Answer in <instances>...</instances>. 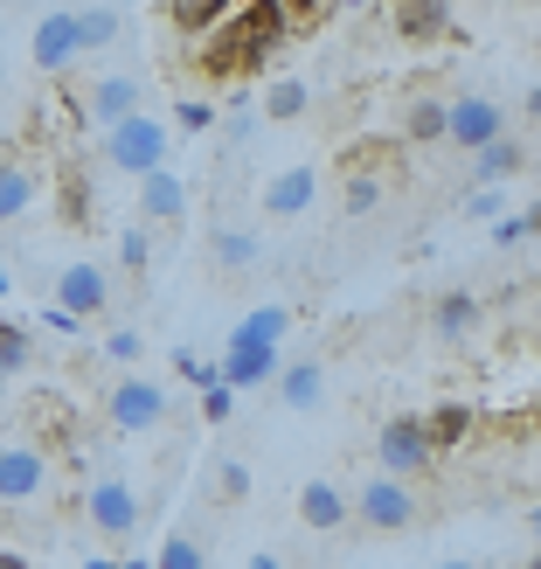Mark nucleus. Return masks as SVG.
I'll use <instances>...</instances> for the list:
<instances>
[{
	"instance_id": "nucleus-5",
	"label": "nucleus",
	"mask_w": 541,
	"mask_h": 569,
	"mask_svg": "<svg viewBox=\"0 0 541 569\" xmlns=\"http://www.w3.org/2000/svg\"><path fill=\"white\" fill-rule=\"evenodd\" d=\"M83 521L98 535H111V542H126V535H139V493L119 472H104V479H91V493H83Z\"/></svg>"
},
{
	"instance_id": "nucleus-34",
	"label": "nucleus",
	"mask_w": 541,
	"mask_h": 569,
	"mask_svg": "<svg viewBox=\"0 0 541 569\" xmlns=\"http://www.w3.org/2000/svg\"><path fill=\"white\" fill-rule=\"evenodd\" d=\"M174 368H181V376H188L194 389H216V382H222V376H216V361H202L194 348H181V355H174Z\"/></svg>"
},
{
	"instance_id": "nucleus-2",
	"label": "nucleus",
	"mask_w": 541,
	"mask_h": 569,
	"mask_svg": "<svg viewBox=\"0 0 541 569\" xmlns=\"http://www.w3.org/2000/svg\"><path fill=\"white\" fill-rule=\"evenodd\" d=\"M348 515H361V528H375V535H403L417 528V487L410 479H361V493H348Z\"/></svg>"
},
{
	"instance_id": "nucleus-19",
	"label": "nucleus",
	"mask_w": 541,
	"mask_h": 569,
	"mask_svg": "<svg viewBox=\"0 0 541 569\" xmlns=\"http://www.w3.org/2000/svg\"><path fill=\"white\" fill-rule=\"evenodd\" d=\"M472 403H438V410H423V438H431V451L444 459V451H459L472 438Z\"/></svg>"
},
{
	"instance_id": "nucleus-12",
	"label": "nucleus",
	"mask_w": 541,
	"mask_h": 569,
	"mask_svg": "<svg viewBox=\"0 0 541 569\" xmlns=\"http://www.w3.org/2000/svg\"><path fill=\"white\" fill-rule=\"evenodd\" d=\"M389 21L403 42H444L451 36V0H389Z\"/></svg>"
},
{
	"instance_id": "nucleus-25",
	"label": "nucleus",
	"mask_w": 541,
	"mask_h": 569,
	"mask_svg": "<svg viewBox=\"0 0 541 569\" xmlns=\"http://www.w3.org/2000/svg\"><path fill=\"white\" fill-rule=\"evenodd\" d=\"M258 258H264V243L250 237V230H216V264L222 271H250Z\"/></svg>"
},
{
	"instance_id": "nucleus-27",
	"label": "nucleus",
	"mask_w": 541,
	"mask_h": 569,
	"mask_svg": "<svg viewBox=\"0 0 541 569\" xmlns=\"http://www.w3.org/2000/svg\"><path fill=\"white\" fill-rule=\"evenodd\" d=\"M382 194H389V181H375V174H361V167H354V174H348V194H340V209H348V216H375Z\"/></svg>"
},
{
	"instance_id": "nucleus-39",
	"label": "nucleus",
	"mask_w": 541,
	"mask_h": 569,
	"mask_svg": "<svg viewBox=\"0 0 541 569\" xmlns=\"http://www.w3.org/2000/svg\"><path fill=\"white\" fill-rule=\"evenodd\" d=\"M0 569H36L28 556H14V549H0Z\"/></svg>"
},
{
	"instance_id": "nucleus-26",
	"label": "nucleus",
	"mask_w": 541,
	"mask_h": 569,
	"mask_svg": "<svg viewBox=\"0 0 541 569\" xmlns=\"http://www.w3.org/2000/svg\"><path fill=\"white\" fill-rule=\"evenodd\" d=\"M230 333H243V340H271V348H278V340L292 333V312H284V306H258V312H250V320H237Z\"/></svg>"
},
{
	"instance_id": "nucleus-20",
	"label": "nucleus",
	"mask_w": 541,
	"mask_h": 569,
	"mask_svg": "<svg viewBox=\"0 0 541 569\" xmlns=\"http://www.w3.org/2000/svg\"><path fill=\"white\" fill-rule=\"evenodd\" d=\"M479 320H487V306H479L472 292H444V299L431 306L438 340H465V333H479Z\"/></svg>"
},
{
	"instance_id": "nucleus-31",
	"label": "nucleus",
	"mask_w": 541,
	"mask_h": 569,
	"mask_svg": "<svg viewBox=\"0 0 541 569\" xmlns=\"http://www.w3.org/2000/svg\"><path fill=\"white\" fill-rule=\"evenodd\" d=\"M534 230H541V209L528 202L521 216H500V222H493V243H507V250H514V243H534Z\"/></svg>"
},
{
	"instance_id": "nucleus-35",
	"label": "nucleus",
	"mask_w": 541,
	"mask_h": 569,
	"mask_svg": "<svg viewBox=\"0 0 541 569\" xmlns=\"http://www.w3.org/2000/svg\"><path fill=\"white\" fill-rule=\"evenodd\" d=\"M230 417H237V389H222V382L202 389V423H230Z\"/></svg>"
},
{
	"instance_id": "nucleus-32",
	"label": "nucleus",
	"mask_w": 541,
	"mask_h": 569,
	"mask_svg": "<svg viewBox=\"0 0 541 569\" xmlns=\"http://www.w3.org/2000/svg\"><path fill=\"white\" fill-rule=\"evenodd\" d=\"M119 264H126L132 278H147V264H153V243H147V230H139V222L119 237Z\"/></svg>"
},
{
	"instance_id": "nucleus-10",
	"label": "nucleus",
	"mask_w": 541,
	"mask_h": 569,
	"mask_svg": "<svg viewBox=\"0 0 541 569\" xmlns=\"http://www.w3.org/2000/svg\"><path fill=\"white\" fill-rule=\"evenodd\" d=\"M49 487V459H42V451L36 445H0V500H8V507H21V500H36Z\"/></svg>"
},
{
	"instance_id": "nucleus-16",
	"label": "nucleus",
	"mask_w": 541,
	"mask_h": 569,
	"mask_svg": "<svg viewBox=\"0 0 541 569\" xmlns=\"http://www.w3.org/2000/svg\"><path fill=\"white\" fill-rule=\"evenodd\" d=\"M521 167H528V147L500 132L493 147H479V153H472V188H500V181H514Z\"/></svg>"
},
{
	"instance_id": "nucleus-40",
	"label": "nucleus",
	"mask_w": 541,
	"mask_h": 569,
	"mask_svg": "<svg viewBox=\"0 0 541 569\" xmlns=\"http://www.w3.org/2000/svg\"><path fill=\"white\" fill-rule=\"evenodd\" d=\"M111 569H153V556H126V562H111Z\"/></svg>"
},
{
	"instance_id": "nucleus-7",
	"label": "nucleus",
	"mask_w": 541,
	"mask_h": 569,
	"mask_svg": "<svg viewBox=\"0 0 541 569\" xmlns=\"http://www.w3.org/2000/svg\"><path fill=\"white\" fill-rule=\"evenodd\" d=\"M111 306V271L91 264V258H77L56 271V312H70V320H98V312Z\"/></svg>"
},
{
	"instance_id": "nucleus-44",
	"label": "nucleus",
	"mask_w": 541,
	"mask_h": 569,
	"mask_svg": "<svg viewBox=\"0 0 541 569\" xmlns=\"http://www.w3.org/2000/svg\"><path fill=\"white\" fill-rule=\"evenodd\" d=\"M438 569H465V562H438Z\"/></svg>"
},
{
	"instance_id": "nucleus-21",
	"label": "nucleus",
	"mask_w": 541,
	"mask_h": 569,
	"mask_svg": "<svg viewBox=\"0 0 541 569\" xmlns=\"http://www.w3.org/2000/svg\"><path fill=\"white\" fill-rule=\"evenodd\" d=\"M56 209H63L70 230H83V222H91V174H83L77 160L56 167Z\"/></svg>"
},
{
	"instance_id": "nucleus-28",
	"label": "nucleus",
	"mask_w": 541,
	"mask_h": 569,
	"mask_svg": "<svg viewBox=\"0 0 541 569\" xmlns=\"http://www.w3.org/2000/svg\"><path fill=\"white\" fill-rule=\"evenodd\" d=\"M28 355H36V333L14 327V320H0V376H21Z\"/></svg>"
},
{
	"instance_id": "nucleus-24",
	"label": "nucleus",
	"mask_w": 541,
	"mask_h": 569,
	"mask_svg": "<svg viewBox=\"0 0 541 569\" xmlns=\"http://www.w3.org/2000/svg\"><path fill=\"white\" fill-rule=\"evenodd\" d=\"M403 139H410V147H438V139H444V104L438 98H417L403 111Z\"/></svg>"
},
{
	"instance_id": "nucleus-9",
	"label": "nucleus",
	"mask_w": 541,
	"mask_h": 569,
	"mask_svg": "<svg viewBox=\"0 0 541 569\" xmlns=\"http://www.w3.org/2000/svg\"><path fill=\"white\" fill-rule=\"evenodd\" d=\"M500 132H507V111H500L493 98H459V104H444V139H451V147L479 153V147H493Z\"/></svg>"
},
{
	"instance_id": "nucleus-33",
	"label": "nucleus",
	"mask_w": 541,
	"mask_h": 569,
	"mask_svg": "<svg viewBox=\"0 0 541 569\" xmlns=\"http://www.w3.org/2000/svg\"><path fill=\"white\" fill-rule=\"evenodd\" d=\"M174 126H181V132H209V126H216V104L181 98V104H174Z\"/></svg>"
},
{
	"instance_id": "nucleus-23",
	"label": "nucleus",
	"mask_w": 541,
	"mask_h": 569,
	"mask_svg": "<svg viewBox=\"0 0 541 569\" xmlns=\"http://www.w3.org/2000/svg\"><path fill=\"white\" fill-rule=\"evenodd\" d=\"M230 8H237V0H174V28H181V36H216V28L222 21H230Z\"/></svg>"
},
{
	"instance_id": "nucleus-3",
	"label": "nucleus",
	"mask_w": 541,
	"mask_h": 569,
	"mask_svg": "<svg viewBox=\"0 0 541 569\" xmlns=\"http://www.w3.org/2000/svg\"><path fill=\"white\" fill-rule=\"evenodd\" d=\"M375 466H382L389 479H417V472L438 466L431 438H423V417H389V423H382V431H375Z\"/></svg>"
},
{
	"instance_id": "nucleus-17",
	"label": "nucleus",
	"mask_w": 541,
	"mask_h": 569,
	"mask_svg": "<svg viewBox=\"0 0 541 569\" xmlns=\"http://www.w3.org/2000/svg\"><path fill=\"white\" fill-rule=\"evenodd\" d=\"M278 403L284 410H320V396H327V368L320 361H292V368H278Z\"/></svg>"
},
{
	"instance_id": "nucleus-43",
	"label": "nucleus",
	"mask_w": 541,
	"mask_h": 569,
	"mask_svg": "<svg viewBox=\"0 0 541 569\" xmlns=\"http://www.w3.org/2000/svg\"><path fill=\"white\" fill-rule=\"evenodd\" d=\"M0 299H8V271H0Z\"/></svg>"
},
{
	"instance_id": "nucleus-42",
	"label": "nucleus",
	"mask_w": 541,
	"mask_h": 569,
	"mask_svg": "<svg viewBox=\"0 0 541 569\" xmlns=\"http://www.w3.org/2000/svg\"><path fill=\"white\" fill-rule=\"evenodd\" d=\"M333 8H368V0H333Z\"/></svg>"
},
{
	"instance_id": "nucleus-1",
	"label": "nucleus",
	"mask_w": 541,
	"mask_h": 569,
	"mask_svg": "<svg viewBox=\"0 0 541 569\" xmlns=\"http://www.w3.org/2000/svg\"><path fill=\"white\" fill-rule=\"evenodd\" d=\"M167 153H174V132H167L153 111H132V119L104 126V160L119 167V174H153V167H167Z\"/></svg>"
},
{
	"instance_id": "nucleus-36",
	"label": "nucleus",
	"mask_w": 541,
	"mask_h": 569,
	"mask_svg": "<svg viewBox=\"0 0 541 569\" xmlns=\"http://www.w3.org/2000/svg\"><path fill=\"white\" fill-rule=\"evenodd\" d=\"M216 487H222V500H243V493H250V466H243V459H222Z\"/></svg>"
},
{
	"instance_id": "nucleus-13",
	"label": "nucleus",
	"mask_w": 541,
	"mask_h": 569,
	"mask_svg": "<svg viewBox=\"0 0 541 569\" xmlns=\"http://www.w3.org/2000/svg\"><path fill=\"white\" fill-rule=\"evenodd\" d=\"M139 216H147V222H181L188 216V181L174 174V167L139 174Z\"/></svg>"
},
{
	"instance_id": "nucleus-37",
	"label": "nucleus",
	"mask_w": 541,
	"mask_h": 569,
	"mask_svg": "<svg viewBox=\"0 0 541 569\" xmlns=\"http://www.w3.org/2000/svg\"><path fill=\"white\" fill-rule=\"evenodd\" d=\"M104 355H111V361H126V368H132L139 355H147V340H139L132 327H119V333H111V340H104Z\"/></svg>"
},
{
	"instance_id": "nucleus-6",
	"label": "nucleus",
	"mask_w": 541,
	"mask_h": 569,
	"mask_svg": "<svg viewBox=\"0 0 541 569\" xmlns=\"http://www.w3.org/2000/svg\"><path fill=\"white\" fill-rule=\"evenodd\" d=\"M104 410H111L119 431H160V423H167V389L147 382V376H119L111 396H104Z\"/></svg>"
},
{
	"instance_id": "nucleus-29",
	"label": "nucleus",
	"mask_w": 541,
	"mask_h": 569,
	"mask_svg": "<svg viewBox=\"0 0 541 569\" xmlns=\"http://www.w3.org/2000/svg\"><path fill=\"white\" fill-rule=\"evenodd\" d=\"M299 111H305V83H299V77H278L271 91H264V119L284 126V119H299Z\"/></svg>"
},
{
	"instance_id": "nucleus-4",
	"label": "nucleus",
	"mask_w": 541,
	"mask_h": 569,
	"mask_svg": "<svg viewBox=\"0 0 541 569\" xmlns=\"http://www.w3.org/2000/svg\"><path fill=\"white\" fill-rule=\"evenodd\" d=\"M132 111H147V77H132V70H119V77H91V83L77 91V119H91L98 132L119 126V119H132Z\"/></svg>"
},
{
	"instance_id": "nucleus-22",
	"label": "nucleus",
	"mask_w": 541,
	"mask_h": 569,
	"mask_svg": "<svg viewBox=\"0 0 541 569\" xmlns=\"http://www.w3.org/2000/svg\"><path fill=\"white\" fill-rule=\"evenodd\" d=\"M70 28H77V56H91V49L126 36V14L119 8H83V14H70Z\"/></svg>"
},
{
	"instance_id": "nucleus-38",
	"label": "nucleus",
	"mask_w": 541,
	"mask_h": 569,
	"mask_svg": "<svg viewBox=\"0 0 541 569\" xmlns=\"http://www.w3.org/2000/svg\"><path fill=\"white\" fill-rule=\"evenodd\" d=\"M472 216H479V222H500V188H487V194H472Z\"/></svg>"
},
{
	"instance_id": "nucleus-14",
	"label": "nucleus",
	"mask_w": 541,
	"mask_h": 569,
	"mask_svg": "<svg viewBox=\"0 0 541 569\" xmlns=\"http://www.w3.org/2000/svg\"><path fill=\"white\" fill-rule=\"evenodd\" d=\"M299 521H305L312 535L348 528V521H354V515H348V493H340L333 479H305V487H299Z\"/></svg>"
},
{
	"instance_id": "nucleus-41",
	"label": "nucleus",
	"mask_w": 541,
	"mask_h": 569,
	"mask_svg": "<svg viewBox=\"0 0 541 569\" xmlns=\"http://www.w3.org/2000/svg\"><path fill=\"white\" fill-rule=\"evenodd\" d=\"M250 569H284V562H278V556L264 549V556H250Z\"/></svg>"
},
{
	"instance_id": "nucleus-8",
	"label": "nucleus",
	"mask_w": 541,
	"mask_h": 569,
	"mask_svg": "<svg viewBox=\"0 0 541 569\" xmlns=\"http://www.w3.org/2000/svg\"><path fill=\"white\" fill-rule=\"evenodd\" d=\"M278 348L271 340H243V333H230V348H222V361H216V376H222V389H264L271 376H278Z\"/></svg>"
},
{
	"instance_id": "nucleus-15",
	"label": "nucleus",
	"mask_w": 541,
	"mask_h": 569,
	"mask_svg": "<svg viewBox=\"0 0 541 569\" xmlns=\"http://www.w3.org/2000/svg\"><path fill=\"white\" fill-rule=\"evenodd\" d=\"M36 202H42V174H36V167H21V160H0V230L21 222Z\"/></svg>"
},
{
	"instance_id": "nucleus-18",
	"label": "nucleus",
	"mask_w": 541,
	"mask_h": 569,
	"mask_svg": "<svg viewBox=\"0 0 541 569\" xmlns=\"http://www.w3.org/2000/svg\"><path fill=\"white\" fill-rule=\"evenodd\" d=\"M320 181H312V167H284V174L264 188V216H305Z\"/></svg>"
},
{
	"instance_id": "nucleus-11",
	"label": "nucleus",
	"mask_w": 541,
	"mask_h": 569,
	"mask_svg": "<svg viewBox=\"0 0 541 569\" xmlns=\"http://www.w3.org/2000/svg\"><path fill=\"white\" fill-rule=\"evenodd\" d=\"M28 56H36L42 77H63L77 63V28H70V14H42L36 36H28Z\"/></svg>"
},
{
	"instance_id": "nucleus-30",
	"label": "nucleus",
	"mask_w": 541,
	"mask_h": 569,
	"mask_svg": "<svg viewBox=\"0 0 541 569\" xmlns=\"http://www.w3.org/2000/svg\"><path fill=\"white\" fill-rule=\"evenodd\" d=\"M153 569H209V556H202L194 535H167V549L153 556Z\"/></svg>"
}]
</instances>
